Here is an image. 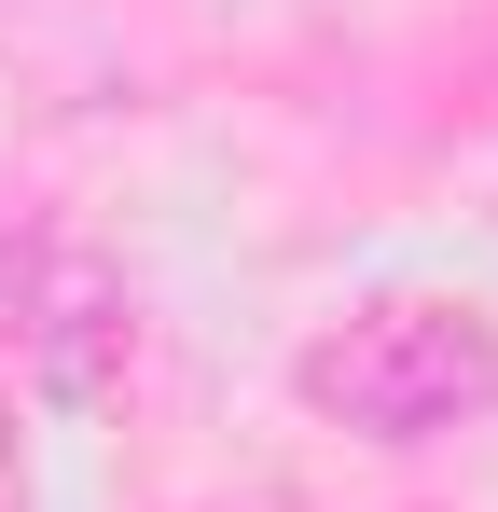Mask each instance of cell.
Masks as SVG:
<instances>
[{
	"mask_svg": "<svg viewBox=\"0 0 498 512\" xmlns=\"http://www.w3.org/2000/svg\"><path fill=\"white\" fill-rule=\"evenodd\" d=\"M305 402L332 429H374V443H429L471 402H498V333L471 305H429V291H388L360 319H332L305 346Z\"/></svg>",
	"mask_w": 498,
	"mask_h": 512,
	"instance_id": "6da1fadb",
	"label": "cell"
},
{
	"mask_svg": "<svg viewBox=\"0 0 498 512\" xmlns=\"http://www.w3.org/2000/svg\"><path fill=\"white\" fill-rule=\"evenodd\" d=\"M0 346L56 388V402H111V374H125V346H139V319H125V291L97 277L83 250H0Z\"/></svg>",
	"mask_w": 498,
	"mask_h": 512,
	"instance_id": "7a4b0ae2",
	"label": "cell"
}]
</instances>
